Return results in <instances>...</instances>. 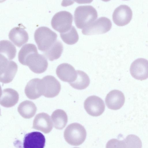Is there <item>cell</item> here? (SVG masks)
I'll return each instance as SVG.
<instances>
[{
	"mask_svg": "<svg viewBox=\"0 0 148 148\" xmlns=\"http://www.w3.org/2000/svg\"><path fill=\"white\" fill-rule=\"evenodd\" d=\"M97 12L91 5H82L77 7L74 14V22L77 27L83 29L97 18Z\"/></svg>",
	"mask_w": 148,
	"mask_h": 148,
	"instance_id": "6da1fadb",
	"label": "cell"
},
{
	"mask_svg": "<svg viewBox=\"0 0 148 148\" xmlns=\"http://www.w3.org/2000/svg\"><path fill=\"white\" fill-rule=\"evenodd\" d=\"M86 132L84 127L77 123H73L69 125L64 132V137L69 144L77 146L85 141Z\"/></svg>",
	"mask_w": 148,
	"mask_h": 148,
	"instance_id": "7a4b0ae2",
	"label": "cell"
},
{
	"mask_svg": "<svg viewBox=\"0 0 148 148\" xmlns=\"http://www.w3.org/2000/svg\"><path fill=\"white\" fill-rule=\"evenodd\" d=\"M57 37L56 33L46 27H39L34 34V39L38 49L43 52L54 43Z\"/></svg>",
	"mask_w": 148,
	"mask_h": 148,
	"instance_id": "3957f363",
	"label": "cell"
},
{
	"mask_svg": "<svg viewBox=\"0 0 148 148\" xmlns=\"http://www.w3.org/2000/svg\"><path fill=\"white\" fill-rule=\"evenodd\" d=\"M73 16L70 12L63 11L55 14L51 21L52 27L56 30L61 33L69 30L72 27Z\"/></svg>",
	"mask_w": 148,
	"mask_h": 148,
	"instance_id": "277c9868",
	"label": "cell"
},
{
	"mask_svg": "<svg viewBox=\"0 0 148 148\" xmlns=\"http://www.w3.org/2000/svg\"><path fill=\"white\" fill-rule=\"evenodd\" d=\"M9 60L0 54V81L4 84L11 82L17 71L16 64L13 61Z\"/></svg>",
	"mask_w": 148,
	"mask_h": 148,
	"instance_id": "5b68a950",
	"label": "cell"
},
{
	"mask_svg": "<svg viewBox=\"0 0 148 148\" xmlns=\"http://www.w3.org/2000/svg\"><path fill=\"white\" fill-rule=\"evenodd\" d=\"M112 26L110 20L106 17H102L83 29L82 32L86 35L103 34L109 31Z\"/></svg>",
	"mask_w": 148,
	"mask_h": 148,
	"instance_id": "8992f818",
	"label": "cell"
},
{
	"mask_svg": "<svg viewBox=\"0 0 148 148\" xmlns=\"http://www.w3.org/2000/svg\"><path fill=\"white\" fill-rule=\"evenodd\" d=\"M24 65L28 66L34 73L39 74L45 71L48 63L45 56L38 54L37 51L29 54L26 58Z\"/></svg>",
	"mask_w": 148,
	"mask_h": 148,
	"instance_id": "52a82bcc",
	"label": "cell"
},
{
	"mask_svg": "<svg viewBox=\"0 0 148 148\" xmlns=\"http://www.w3.org/2000/svg\"><path fill=\"white\" fill-rule=\"evenodd\" d=\"M84 108L90 115L97 116L104 112L105 105L103 100L99 97L92 95L89 97L84 103Z\"/></svg>",
	"mask_w": 148,
	"mask_h": 148,
	"instance_id": "ba28073f",
	"label": "cell"
},
{
	"mask_svg": "<svg viewBox=\"0 0 148 148\" xmlns=\"http://www.w3.org/2000/svg\"><path fill=\"white\" fill-rule=\"evenodd\" d=\"M130 72L136 79L143 81L148 78V60L143 58L135 60L131 64Z\"/></svg>",
	"mask_w": 148,
	"mask_h": 148,
	"instance_id": "9c48e42d",
	"label": "cell"
},
{
	"mask_svg": "<svg viewBox=\"0 0 148 148\" xmlns=\"http://www.w3.org/2000/svg\"><path fill=\"white\" fill-rule=\"evenodd\" d=\"M43 85L42 95L47 98L57 96L61 88L60 82L53 76L47 75L42 79Z\"/></svg>",
	"mask_w": 148,
	"mask_h": 148,
	"instance_id": "30bf717a",
	"label": "cell"
},
{
	"mask_svg": "<svg viewBox=\"0 0 148 148\" xmlns=\"http://www.w3.org/2000/svg\"><path fill=\"white\" fill-rule=\"evenodd\" d=\"M132 16V12L127 5H122L116 8L112 14V19L117 25L123 26L128 24Z\"/></svg>",
	"mask_w": 148,
	"mask_h": 148,
	"instance_id": "8fae6325",
	"label": "cell"
},
{
	"mask_svg": "<svg viewBox=\"0 0 148 148\" xmlns=\"http://www.w3.org/2000/svg\"><path fill=\"white\" fill-rule=\"evenodd\" d=\"M45 139L44 135L38 132H33L26 134L23 141L24 148H43Z\"/></svg>",
	"mask_w": 148,
	"mask_h": 148,
	"instance_id": "7c38bea8",
	"label": "cell"
},
{
	"mask_svg": "<svg viewBox=\"0 0 148 148\" xmlns=\"http://www.w3.org/2000/svg\"><path fill=\"white\" fill-rule=\"evenodd\" d=\"M53 124L49 115L46 113L42 112L35 116L33 121V128L47 134L51 131Z\"/></svg>",
	"mask_w": 148,
	"mask_h": 148,
	"instance_id": "4fadbf2b",
	"label": "cell"
},
{
	"mask_svg": "<svg viewBox=\"0 0 148 148\" xmlns=\"http://www.w3.org/2000/svg\"><path fill=\"white\" fill-rule=\"evenodd\" d=\"M56 73L62 81L72 82L76 79L77 76V71L71 65L64 63L59 65L56 69Z\"/></svg>",
	"mask_w": 148,
	"mask_h": 148,
	"instance_id": "5bb4252c",
	"label": "cell"
},
{
	"mask_svg": "<svg viewBox=\"0 0 148 148\" xmlns=\"http://www.w3.org/2000/svg\"><path fill=\"white\" fill-rule=\"evenodd\" d=\"M125 101V97L123 94L117 90L110 91L107 95L105 99L106 103L108 108L114 110L121 108L123 105Z\"/></svg>",
	"mask_w": 148,
	"mask_h": 148,
	"instance_id": "9a60e30c",
	"label": "cell"
},
{
	"mask_svg": "<svg viewBox=\"0 0 148 148\" xmlns=\"http://www.w3.org/2000/svg\"><path fill=\"white\" fill-rule=\"evenodd\" d=\"M25 92L27 97L30 99H36L42 95V79L36 78L30 80L25 87Z\"/></svg>",
	"mask_w": 148,
	"mask_h": 148,
	"instance_id": "2e32d148",
	"label": "cell"
},
{
	"mask_svg": "<svg viewBox=\"0 0 148 148\" xmlns=\"http://www.w3.org/2000/svg\"><path fill=\"white\" fill-rule=\"evenodd\" d=\"M19 97L18 94L15 90L10 88L4 89L1 92L0 104L5 107H12L17 103Z\"/></svg>",
	"mask_w": 148,
	"mask_h": 148,
	"instance_id": "e0dca14e",
	"label": "cell"
},
{
	"mask_svg": "<svg viewBox=\"0 0 148 148\" xmlns=\"http://www.w3.org/2000/svg\"><path fill=\"white\" fill-rule=\"evenodd\" d=\"M10 40L16 46L20 47L28 40V33L23 28L20 27L12 28L9 34Z\"/></svg>",
	"mask_w": 148,
	"mask_h": 148,
	"instance_id": "ac0fdd59",
	"label": "cell"
},
{
	"mask_svg": "<svg viewBox=\"0 0 148 148\" xmlns=\"http://www.w3.org/2000/svg\"><path fill=\"white\" fill-rule=\"evenodd\" d=\"M37 108L31 101L26 100L21 103L18 107V111L20 115L25 119H30L35 114Z\"/></svg>",
	"mask_w": 148,
	"mask_h": 148,
	"instance_id": "d6986e66",
	"label": "cell"
},
{
	"mask_svg": "<svg viewBox=\"0 0 148 148\" xmlns=\"http://www.w3.org/2000/svg\"><path fill=\"white\" fill-rule=\"evenodd\" d=\"M51 117L53 125L57 129H63L67 123V116L63 110L58 109L55 110L52 113Z\"/></svg>",
	"mask_w": 148,
	"mask_h": 148,
	"instance_id": "ffe728a7",
	"label": "cell"
},
{
	"mask_svg": "<svg viewBox=\"0 0 148 148\" xmlns=\"http://www.w3.org/2000/svg\"><path fill=\"white\" fill-rule=\"evenodd\" d=\"M63 49L62 42L56 40L49 48L44 52V54L49 60L52 61L60 57Z\"/></svg>",
	"mask_w": 148,
	"mask_h": 148,
	"instance_id": "44dd1931",
	"label": "cell"
},
{
	"mask_svg": "<svg viewBox=\"0 0 148 148\" xmlns=\"http://www.w3.org/2000/svg\"><path fill=\"white\" fill-rule=\"evenodd\" d=\"M77 76L75 80L72 82L69 83L73 88L77 90H82L86 88L90 83L89 78L84 72L80 70H77Z\"/></svg>",
	"mask_w": 148,
	"mask_h": 148,
	"instance_id": "7402d4cb",
	"label": "cell"
},
{
	"mask_svg": "<svg viewBox=\"0 0 148 148\" xmlns=\"http://www.w3.org/2000/svg\"><path fill=\"white\" fill-rule=\"evenodd\" d=\"M0 54L3 55L8 60L14 58L16 53L15 46L8 40H2L0 42Z\"/></svg>",
	"mask_w": 148,
	"mask_h": 148,
	"instance_id": "603a6c76",
	"label": "cell"
},
{
	"mask_svg": "<svg viewBox=\"0 0 148 148\" xmlns=\"http://www.w3.org/2000/svg\"><path fill=\"white\" fill-rule=\"evenodd\" d=\"M119 143L120 147L141 148L142 146L139 138L132 134L128 135L123 140L119 141Z\"/></svg>",
	"mask_w": 148,
	"mask_h": 148,
	"instance_id": "cb8c5ba5",
	"label": "cell"
},
{
	"mask_svg": "<svg viewBox=\"0 0 148 148\" xmlns=\"http://www.w3.org/2000/svg\"><path fill=\"white\" fill-rule=\"evenodd\" d=\"M62 40L66 43L69 45H73L78 40L79 36L77 32L73 26L68 31L60 34Z\"/></svg>",
	"mask_w": 148,
	"mask_h": 148,
	"instance_id": "d4e9b609",
	"label": "cell"
},
{
	"mask_svg": "<svg viewBox=\"0 0 148 148\" xmlns=\"http://www.w3.org/2000/svg\"><path fill=\"white\" fill-rule=\"evenodd\" d=\"M36 46L32 44H27L24 45L19 51L18 54V60L20 62L24 65L27 57L31 53L37 52Z\"/></svg>",
	"mask_w": 148,
	"mask_h": 148,
	"instance_id": "484cf974",
	"label": "cell"
},
{
	"mask_svg": "<svg viewBox=\"0 0 148 148\" xmlns=\"http://www.w3.org/2000/svg\"><path fill=\"white\" fill-rule=\"evenodd\" d=\"M93 0H62L61 5L62 6L66 7L73 4L74 2L80 4L90 3Z\"/></svg>",
	"mask_w": 148,
	"mask_h": 148,
	"instance_id": "4316f807",
	"label": "cell"
},
{
	"mask_svg": "<svg viewBox=\"0 0 148 148\" xmlns=\"http://www.w3.org/2000/svg\"><path fill=\"white\" fill-rule=\"evenodd\" d=\"M104 2H108L110 1V0H101Z\"/></svg>",
	"mask_w": 148,
	"mask_h": 148,
	"instance_id": "83f0119b",
	"label": "cell"
},
{
	"mask_svg": "<svg viewBox=\"0 0 148 148\" xmlns=\"http://www.w3.org/2000/svg\"></svg>",
	"mask_w": 148,
	"mask_h": 148,
	"instance_id": "f1b7e54d",
	"label": "cell"
}]
</instances>
